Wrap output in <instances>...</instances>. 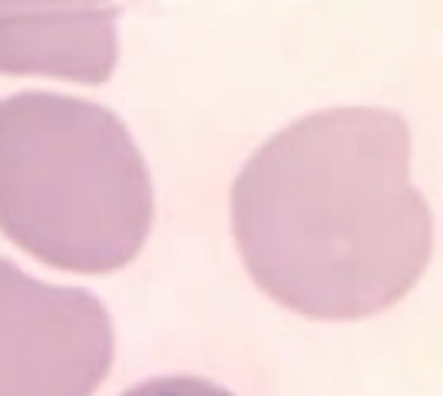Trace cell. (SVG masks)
Wrapping results in <instances>:
<instances>
[{
	"instance_id": "cell-1",
	"label": "cell",
	"mask_w": 443,
	"mask_h": 396,
	"mask_svg": "<svg viewBox=\"0 0 443 396\" xmlns=\"http://www.w3.org/2000/svg\"><path fill=\"white\" fill-rule=\"evenodd\" d=\"M229 219L253 284L311 321L395 308L437 243L409 123L382 106L317 109L262 140L235 175Z\"/></svg>"
},
{
	"instance_id": "cell-2",
	"label": "cell",
	"mask_w": 443,
	"mask_h": 396,
	"mask_svg": "<svg viewBox=\"0 0 443 396\" xmlns=\"http://www.w3.org/2000/svg\"><path fill=\"white\" fill-rule=\"evenodd\" d=\"M154 226L130 127L103 103L27 89L0 100V233L65 273H113Z\"/></svg>"
},
{
	"instance_id": "cell-4",
	"label": "cell",
	"mask_w": 443,
	"mask_h": 396,
	"mask_svg": "<svg viewBox=\"0 0 443 396\" xmlns=\"http://www.w3.org/2000/svg\"><path fill=\"white\" fill-rule=\"evenodd\" d=\"M116 62L113 0H0V76L103 86Z\"/></svg>"
},
{
	"instance_id": "cell-3",
	"label": "cell",
	"mask_w": 443,
	"mask_h": 396,
	"mask_svg": "<svg viewBox=\"0 0 443 396\" xmlns=\"http://www.w3.org/2000/svg\"><path fill=\"white\" fill-rule=\"evenodd\" d=\"M113 366V321L82 287L0 257V396H92Z\"/></svg>"
},
{
	"instance_id": "cell-5",
	"label": "cell",
	"mask_w": 443,
	"mask_h": 396,
	"mask_svg": "<svg viewBox=\"0 0 443 396\" xmlns=\"http://www.w3.org/2000/svg\"><path fill=\"white\" fill-rule=\"evenodd\" d=\"M120 396H232L225 386L202 379V376H157L130 386Z\"/></svg>"
}]
</instances>
